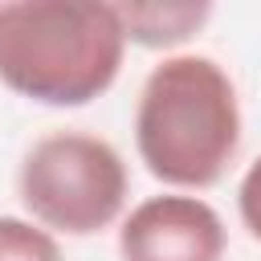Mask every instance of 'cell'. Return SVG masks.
<instances>
[{
	"label": "cell",
	"mask_w": 261,
	"mask_h": 261,
	"mask_svg": "<svg viewBox=\"0 0 261 261\" xmlns=\"http://www.w3.org/2000/svg\"><path fill=\"white\" fill-rule=\"evenodd\" d=\"M135 147L147 171L171 188L220 184L241 151V102L224 65L200 53L159 61L139 90Z\"/></svg>",
	"instance_id": "obj_1"
},
{
	"label": "cell",
	"mask_w": 261,
	"mask_h": 261,
	"mask_svg": "<svg viewBox=\"0 0 261 261\" xmlns=\"http://www.w3.org/2000/svg\"><path fill=\"white\" fill-rule=\"evenodd\" d=\"M126 37L114 4L8 0L0 4V82L45 106H86L122 69Z\"/></svg>",
	"instance_id": "obj_2"
},
{
	"label": "cell",
	"mask_w": 261,
	"mask_h": 261,
	"mask_svg": "<svg viewBox=\"0 0 261 261\" xmlns=\"http://www.w3.org/2000/svg\"><path fill=\"white\" fill-rule=\"evenodd\" d=\"M20 204L49 232L90 237L110 228L126 204V163L114 143L86 130L37 139L16 175Z\"/></svg>",
	"instance_id": "obj_3"
},
{
	"label": "cell",
	"mask_w": 261,
	"mask_h": 261,
	"mask_svg": "<svg viewBox=\"0 0 261 261\" xmlns=\"http://www.w3.org/2000/svg\"><path fill=\"white\" fill-rule=\"evenodd\" d=\"M228 245L220 212L200 196H151L118 228L122 261H220Z\"/></svg>",
	"instance_id": "obj_4"
},
{
	"label": "cell",
	"mask_w": 261,
	"mask_h": 261,
	"mask_svg": "<svg viewBox=\"0 0 261 261\" xmlns=\"http://www.w3.org/2000/svg\"><path fill=\"white\" fill-rule=\"evenodd\" d=\"M114 16L122 24V37L135 41V45H147V49H171L179 41H188L208 16H212V4H192V0H171V4H139V0H118L114 4Z\"/></svg>",
	"instance_id": "obj_5"
},
{
	"label": "cell",
	"mask_w": 261,
	"mask_h": 261,
	"mask_svg": "<svg viewBox=\"0 0 261 261\" xmlns=\"http://www.w3.org/2000/svg\"><path fill=\"white\" fill-rule=\"evenodd\" d=\"M0 261H61V249L41 224L0 216Z\"/></svg>",
	"instance_id": "obj_6"
},
{
	"label": "cell",
	"mask_w": 261,
	"mask_h": 261,
	"mask_svg": "<svg viewBox=\"0 0 261 261\" xmlns=\"http://www.w3.org/2000/svg\"><path fill=\"white\" fill-rule=\"evenodd\" d=\"M237 208H241V220H245L249 237L261 241V155L249 163V171L237 188Z\"/></svg>",
	"instance_id": "obj_7"
}]
</instances>
